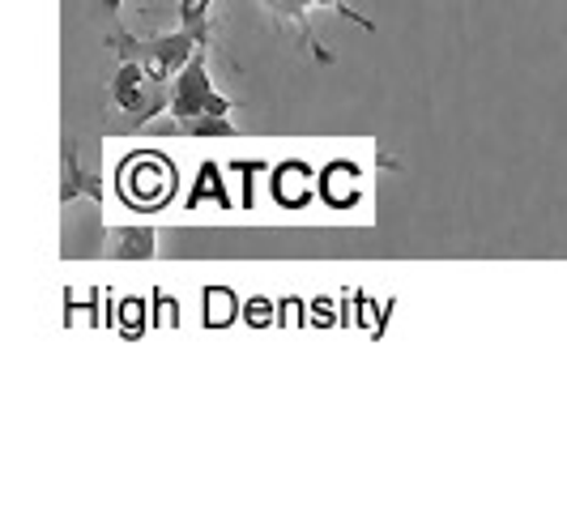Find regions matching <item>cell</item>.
Segmentation results:
<instances>
[{
    "label": "cell",
    "instance_id": "5",
    "mask_svg": "<svg viewBox=\"0 0 567 512\" xmlns=\"http://www.w3.org/2000/svg\"><path fill=\"white\" fill-rule=\"evenodd\" d=\"M154 253H158V231L154 227H112V235H107V256L150 260Z\"/></svg>",
    "mask_w": 567,
    "mask_h": 512
},
{
    "label": "cell",
    "instance_id": "1",
    "mask_svg": "<svg viewBox=\"0 0 567 512\" xmlns=\"http://www.w3.org/2000/svg\"><path fill=\"white\" fill-rule=\"evenodd\" d=\"M112 48L120 60H137L154 82H167V78H175L193 60V52L209 48V18L205 22H179V30L158 34V39L120 34V39H112Z\"/></svg>",
    "mask_w": 567,
    "mask_h": 512
},
{
    "label": "cell",
    "instance_id": "6",
    "mask_svg": "<svg viewBox=\"0 0 567 512\" xmlns=\"http://www.w3.org/2000/svg\"><path fill=\"white\" fill-rule=\"evenodd\" d=\"M99 197V180L94 175H82V167H78V154H73V145L64 150V188H60V197L73 201V197Z\"/></svg>",
    "mask_w": 567,
    "mask_h": 512
},
{
    "label": "cell",
    "instance_id": "2",
    "mask_svg": "<svg viewBox=\"0 0 567 512\" xmlns=\"http://www.w3.org/2000/svg\"><path fill=\"white\" fill-rule=\"evenodd\" d=\"M230 112H235V103L214 90V82H209V60H205V48H200L175 73V85H171L167 94V115L184 124V120H197V115H230Z\"/></svg>",
    "mask_w": 567,
    "mask_h": 512
},
{
    "label": "cell",
    "instance_id": "4",
    "mask_svg": "<svg viewBox=\"0 0 567 512\" xmlns=\"http://www.w3.org/2000/svg\"><path fill=\"white\" fill-rule=\"evenodd\" d=\"M167 82H154L137 60H120V73L112 82V99L124 115H137V120H154V115L167 112Z\"/></svg>",
    "mask_w": 567,
    "mask_h": 512
},
{
    "label": "cell",
    "instance_id": "7",
    "mask_svg": "<svg viewBox=\"0 0 567 512\" xmlns=\"http://www.w3.org/2000/svg\"><path fill=\"white\" fill-rule=\"evenodd\" d=\"M175 129L179 133H193V137H230L235 133V124H230L227 115H197V120H184Z\"/></svg>",
    "mask_w": 567,
    "mask_h": 512
},
{
    "label": "cell",
    "instance_id": "8",
    "mask_svg": "<svg viewBox=\"0 0 567 512\" xmlns=\"http://www.w3.org/2000/svg\"><path fill=\"white\" fill-rule=\"evenodd\" d=\"M103 4H107V9H112V13H115V9H120V4H124V0H103Z\"/></svg>",
    "mask_w": 567,
    "mask_h": 512
},
{
    "label": "cell",
    "instance_id": "3",
    "mask_svg": "<svg viewBox=\"0 0 567 512\" xmlns=\"http://www.w3.org/2000/svg\"><path fill=\"white\" fill-rule=\"evenodd\" d=\"M260 4H265V13H269L278 27L295 30V39H299V43L312 52V60H320V64H333V52H329V48L316 39V30L308 27V13H312V9H333V13H341V18L359 22L363 30H375L368 18H363V13H354L346 0H260Z\"/></svg>",
    "mask_w": 567,
    "mask_h": 512
}]
</instances>
